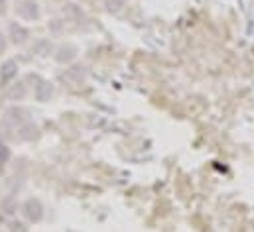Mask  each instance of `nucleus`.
<instances>
[{
	"instance_id": "nucleus-1",
	"label": "nucleus",
	"mask_w": 254,
	"mask_h": 232,
	"mask_svg": "<svg viewBox=\"0 0 254 232\" xmlns=\"http://www.w3.org/2000/svg\"><path fill=\"white\" fill-rule=\"evenodd\" d=\"M24 215H26L28 221L38 223V221L44 217V209H42L40 201H38V199H30V201H26V205H24Z\"/></svg>"
},
{
	"instance_id": "nucleus-2",
	"label": "nucleus",
	"mask_w": 254,
	"mask_h": 232,
	"mask_svg": "<svg viewBox=\"0 0 254 232\" xmlns=\"http://www.w3.org/2000/svg\"><path fill=\"white\" fill-rule=\"evenodd\" d=\"M18 67H16V63L14 61H6L4 65H2V69H0V79L2 81H10L18 71H16Z\"/></svg>"
},
{
	"instance_id": "nucleus-3",
	"label": "nucleus",
	"mask_w": 254,
	"mask_h": 232,
	"mask_svg": "<svg viewBox=\"0 0 254 232\" xmlns=\"http://www.w3.org/2000/svg\"><path fill=\"white\" fill-rule=\"evenodd\" d=\"M107 6L109 10H119L123 6V0H107Z\"/></svg>"
},
{
	"instance_id": "nucleus-4",
	"label": "nucleus",
	"mask_w": 254,
	"mask_h": 232,
	"mask_svg": "<svg viewBox=\"0 0 254 232\" xmlns=\"http://www.w3.org/2000/svg\"><path fill=\"white\" fill-rule=\"evenodd\" d=\"M6 160H8V150H6V146L0 144V162H6Z\"/></svg>"
},
{
	"instance_id": "nucleus-5",
	"label": "nucleus",
	"mask_w": 254,
	"mask_h": 232,
	"mask_svg": "<svg viewBox=\"0 0 254 232\" xmlns=\"http://www.w3.org/2000/svg\"><path fill=\"white\" fill-rule=\"evenodd\" d=\"M4 48H6V42H4V36L0 34V54L4 52Z\"/></svg>"
},
{
	"instance_id": "nucleus-6",
	"label": "nucleus",
	"mask_w": 254,
	"mask_h": 232,
	"mask_svg": "<svg viewBox=\"0 0 254 232\" xmlns=\"http://www.w3.org/2000/svg\"><path fill=\"white\" fill-rule=\"evenodd\" d=\"M0 6H4V0H0Z\"/></svg>"
}]
</instances>
